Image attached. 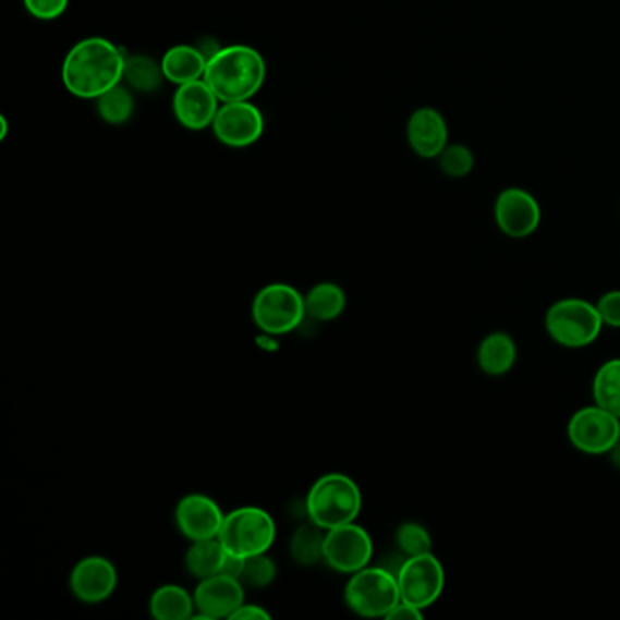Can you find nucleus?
<instances>
[{
	"label": "nucleus",
	"instance_id": "nucleus-12",
	"mask_svg": "<svg viewBox=\"0 0 620 620\" xmlns=\"http://www.w3.org/2000/svg\"><path fill=\"white\" fill-rule=\"evenodd\" d=\"M495 222L511 239H526L540 226V206L532 193L522 187H506L495 200Z\"/></svg>",
	"mask_w": 620,
	"mask_h": 620
},
{
	"label": "nucleus",
	"instance_id": "nucleus-31",
	"mask_svg": "<svg viewBox=\"0 0 620 620\" xmlns=\"http://www.w3.org/2000/svg\"><path fill=\"white\" fill-rule=\"evenodd\" d=\"M598 315L603 319V325L608 328L620 330V290H611L604 293L597 302Z\"/></svg>",
	"mask_w": 620,
	"mask_h": 620
},
{
	"label": "nucleus",
	"instance_id": "nucleus-7",
	"mask_svg": "<svg viewBox=\"0 0 620 620\" xmlns=\"http://www.w3.org/2000/svg\"><path fill=\"white\" fill-rule=\"evenodd\" d=\"M252 315L258 330L268 336H285L306 319V302L295 285L275 282L255 295Z\"/></svg>",
	"mask_w": 620,
	"mask_h": 620
},
{
	"label": "nucleus",
	"instance_id": "nucleus-10",
	"mask_svg": "<svg viewBox=\"0 0 620 620\" xmlns=\"http://www.w3.org/2000/svg\"><path fill=\"white\" fill-rule=\"evenodd\" d=\"M374 540L363 526L348 522L326 532L325 562L331 570L353 575L372 562Z\"/></svg>",
	"mask_w": 620,
	"mask_h": 620
},
{
	"label": "nucleus",
	"instance_id": "nucleus-28",
	"mask_svg": "<svg viewBox=\"0 0 620 620\" xmlns=\"http://www.w3.org/2000/svg\"><path fill=\"white\" fill-rule=\"evenodd\" d=\"M437 160L440 171L451 179H464L475 168V155L464 144H448Z\"/></svg>",
	"mask_w": 620,
	"mask_h": 620
},
{
	"label": "nucleus",
	"instance_id": "nucleus-26",
	"mask_svg": "<svg viewBox=\"0 0 620 620\" xmlns=\"http://www.w3.org/2000/svg\"><path fill=\"white\" fill-rule=\"evenodd\" d=\"M97 105V113L106 124L111 126H122L132 119L135 113V97H133L132 89L126 84L121 83L105 95H100L99 99L95 100Z\"/></svg>",
	"mask_w": 620,
	"mask_h": 620
},
{
	"label": "nucleus",
	"instance_id": "nucleus-9",
	"mask_svg": "<svg viewBox=\"0 0 620 620\" xmlns=\"http://www.w3.org/2000/svg\"><path fill=\"white\" fill-rule=\"evenodd\" d=\"M566 431L575 450L586 455H608L620 440V418L593 402L571 415Z\"/></svg>",
	"mask_w": 620,
	"mask_h": 620
},
{
	"label": "nucleus",
	"instance_id": "nucleus-24",
	"mask_svg": "<svg viewBox=\"0 0 620 620\" xmlns=\"http://www.w3.org/2000/svg\"><path fill=\"white\" fill-rule=\"evenodd\" d=\"M165 72L160 62L146 56H127L122 83L138 94H155L165 83Z\"/></svg>",
	"mask_w": 620,
	"mask_h": 620
},
{
	"label": "nucleus",
	"instance_id": "nucleus-17",
	"mask_svg": "<svg viewBox=\"0 0 620 620\" xmlns=\"http://www.w3.org/2000/svg\"><path fill=\"white\" fill-rule=\"evenodd\" d=\"M406 137L410 148L423 159H437L450 144L448 122L434 108H418L408 119Z\"/></svg>",
	"mask_w": 620,
	"mask_h": 620
},
{
	"label": "nucleus",
	"instance_id": "nucleus-27",
	"mask_svg": "<svg viewBox=\"0 0 620 620\" xmlns=\"http://www.w3.org/2000/svg\"><path fill=\"white\" fill-rule=\"evenodd\" d=\"M396 544L404 557H415V555L429 554L434 540L423 524L410 521L402 522L401 526L397 527Z\"/></svg>",
	"mask_w": 620,
	"mask_h": 620
},
{
	"label": "nucleus",
	"instance_id": "nucleus-29",
	"mask_svg": "<svg viewBox=\"0 0 620 620\" xmlns=\"http://www.w3.org/2000/svg\"><path fill=\"white\" fill-rule=\"evenodd\" d=\"M277 576V564L268 554L255 555L244 560L241 582L247 587H266Z\"/></svg>",
	"mask_w": 620,
	"mask_h": 620
},
{
	"label": "nucleus",
	"instance_id": "nucleus-30",
	"mask_svg": "<svg viewBox=\"0 0 620 620\" xmlns=\"http://www.w3.org/2000/svg\"><path fill=\"white\" fill-rule=\"evenodd\" d=\"M26 12L37 21H57L66 13L70 0H23Z\"/></svg>",
	"mask_w": 620,
	"mask_h": 620
},
{
	"label": "nucleus",
	"instance_id": "nucleus-34",
	"mask_svg": "<svg viewBox=\"0 0 620 620\" xmlns=\"http://www.w3.org/2000/svg\"><path fill=\"white\" fill-rule=\"evenodd\" d=\"M608 455L609 461H611V464H613V467H617V470L620 472V440L617 442V445L613 446V448H611V451H609Z\"/></svg>",
	"mask_w": 620,
	"mask_h": 620
},
{
	"label": "nucleus",
	"instance_id": "nucleus-4",
	"mask_svg": "<svg viewBox=\"0 0 620 620\" xmlns=\"http://www.w3.org/2000/svg\"><path fill=\"white\" fill-rule=\"evenodd\" d=\"M544 326L549 339L568 350L592 347L604 328L597 306L576 296L554 302L546 312Z\"/></svg>",
	"mask_w": 620,
	"mask_h": 620
},
{
	"label": "nucleus",
	"instance_id": "nucleus-18",
	"mask_svg": "<svg viewBox=\"0 0 620 620\" xmlns=\"http://www.w3.org/2000/svg\"><path fill=\"white\" fill-rule=\"evenodd\" d=\"M160 66L168 83L182 86L204 78L208 57L204 56L198 46L177 45L166 51L165 57L160 59Z\"/></svg>",
	"mask_w": 620,
	"mask_h": 620
},
{
	"label": "nucleus",
	"instance_id": "nucleus-6",
	"mask_svg": "<svg viewBox=\"0 0 620 620\" xmlns=\"http://www.w3.org/2000/svg\"><path fill=\"white\" fill-rule=\"evenodd\" d=\"M344 600L353 613L368 619H386L391 609L401 603L396 573L382 566H366L350 576L344 587Z\"/></svg>",
	"mask_w": 620,
	"mask_h": 620
},
{
	"label": "nucleus",
	"instance_id": "nucleus-23",
	"mask_svg": "<svg viewBox=\"0 0 620 620\" xmlns=\"http://www.w3.org/2000/svg\"><path fill=\"white\" fill-rule=\"evenodd\" d=\"M326 530L315 524L314 521L304 522L296 527L290 538L291 559L296 564L309 568V566L325 562Z\"/></svg>",
	"mask_w": 620,
	"mask_h": 620
},
{
	"label": "nucleus",
	"instance_id": "nucleus-1",
	"mask_svg": "<svg viewBox=\"0 0 620 620\" xmlns=\"http://www.w3.org/2000/svg\"><path fill=\"white\" fill-rule=\"evenodd\" d=\"M126 53L111 40H78L62 62V83L78 99L97 100L124 81Z\"/></svg>",
	"mask_w": 620,
	"mask_h": 620
},
{
	"label": "nucleus",
	"instance_id": "nucleus-14",
	"mask_svg": "<svg viewBox=\"0 0 620 620\" xmlns=\"http://www.w3.org/2000/svg\"><path fill=\"white\" fill-rule=\"evenodd\" d=\"M119 573L111 560L92 555L78 560L70 575V589L84 604H100L116 593Z\"/></svg>",
	"mask_w": 620,
	"mask_h": 620
},
{
	"label": "nucleus",
	"instance_id": "nucleus-16",
	"mask_svg": "<svg viewBox=\"0 0 620 620\" xmlns=\"http://www.w3.org/2000/svg\"><path fill=\"white\" fill-rule=\"evenodd\" d=\"M224 519V511L208 495H186L175 508L177 527L192 543L219 537Z\"/></svg>",
	"mask_w": 620,
	"mask_h": 620
},
{
	"label": "nucleus",
	"instance_id": "nucleus-5",
	"mask_svg": "<svg viewBox=\"0 0 620 620\" xmlns=\"http://www.w3.org/2000/svg\"><path fill=\"white\" fill-rule=\"evenodd\" d=\"M277 537V524L268 511L257 506H242L228 513L219 538L226 551L241 559L268 554Z\"/></svg>",
	"mask_w": 620,
	"mask_h": 620
},
{
	"label": "nucleus",
	"instance_id": "nucleus-13",
	"mask_svg": "<svg viewBox=\"0 0 620 620\" xmlns=\"http://www.w3.org/2000/svg\"><path fill=\"white\" fill-rule=\"evenodd\" d=\"M246 586L235 576L219 575L208 576L198 582L195 587V606L197 613L192 619H230L236 609L244 604Z\"/></svg>",
	"mask_w": 620,
	"mask_h": 620
},
{
	"label": "nucleus",
	"instance_id": "nucleus-3",
	"mask_svg": "<svg viewBox=\"0 0 620 620\" xmlns=\"http://www.w3.org/2000/svg\"><path fill=\"white\" fill-rule=\"evenodd\" d=\"M363 508L357 483L344 473H328L315 481L306 497V515L320 527L333 530L355 522Z\"/></svg>",
	"mask_w": 620,
	"mask_h": 620
},
{
	"label": "nucleus",
	"instance_id": "nucleus-33",
	"mask_svg": "<svg viewBox=\"0 0 620 620\" xmlns=\"http://www.w3.org/2000/svg\"><path fill=\"white\" fill-rule=\"evenodd\" d=\"M424 609L413 606V604L399 603L396 608L391 609L386 619L390 620H423Z\"/></svg>",
	"mask_w": 620,
	"mask_h": 620
},
{
	"label": "nucleus",
	"instance_id": "nucleus-11",
	"mask_svg": "<svg viewBox=\"0 0 620 620\" xmlns=\"http://www.w3.org/2000/svg\"><path fill=\"white\" fill-rule=\"evenodd\" d=\"M264 122L263 111L252 105V100H239V102H222L217 117H215L211 130L220 144L228 148H250L263 137Z\"/></svg>",
	"mask_w": 620,
	"mask_h": 620
},
{
	"label": "nucleus",
	"instance_id": "nucleus-20",
	"mask_svg": "<svg viewBox=\"0 0 620 620\" xmlns=\"http://www.w3.org/2000/svg\"><path fill=\"white\" fill-rule=\"evenodd\" d=\"M197 611L195 597L186 587L165 584L149 598V613L157 620H187Z\"/></svg>",
	"mask_w": 620,
	"mask_h": 620
},
{
	"label": "nucleus",
	"instance_id": "nucleus-32",
	"mask_svg": "<svg viewBox=\"0 0 620 620\" xmlns=\"http://www.w3.org/2000/svg\"><path fill=\"white\" fill-rule=\"evenodd\" d=\"M271 615L257 604H242L235 613L231 615L230 620H269Z\"/></svg>",
	"mask_w": 620,
	"mask_h": 620
},
{
	"label": "nucleus",
	"instance_id": "nucleus-25",
	"mask_svg": "<svg viewBox=\"0 0 620 620\" xmlns=\"http://www.w3.org/2000/svg\"><path fill=\"white\" fill-rule=\"evenodd\" d=\"M593 402L620 418V358H609L593 377Z\"/></svg>",
	"mask_w": 620,
	"mask_h": 620
},
{
	"label": "nucleus",
	"instance_id": "nucleus-35",
	"mask_svg": "<svg viewBox=\"0 0 620 620\" xmlns=\"http://www.w3.org/2000/svg\"><path fill=\"white\" fill-rule=\"evenodd\" d=\"M8 135V121L7 117H0V141Z\"/></svg>",
	"mask_w": 620,
	"mask_h": 620
},
{
	"label": "nucleus",
	"instance_id": "nucleus-22",
	"mask_svg": "<svg viewBox=\"0 0 620 620\" xmlns=\"http://www.w3.org/2000/svg\"><path fill=\"white\" fill-rule=\"evenodd\" d=\"M226 557H228V551L219 537L204 538V540H195L190 546L184 557V564L195 579L203 581L208 576L219 575Z\"/></svg>",
	"mask_w": 620,
	"mask_h": 620
},
{
	"label": "nucleus",
	"instance_id": "nucleus-21",
	"mask_svg": "<svg viewBox=\"0 0 620 620\" xmlns=\"http://www.w3.org/2000/svg\"><path fill=\"white\" fill-rule=\"evenodd\" d=\"M306 315L317 323H330L347 309V293L336 282H319L304 296Z\"/></svg>",
	"mask_w": 620,
	"mask_h": 620
},
{
	"label": "nucleus",
	"instance_id": "nucleus-19",
	"mask_svg": "<svg viewBox=\"0 0 620 620\" xmlns=\"http://www.w3.org/2000/svg\"><path fill=\"white\" fill-rule=\"evenodd\" d=\"M516 342L506 331H494L478 344L477 364L488 377L510 374L516 364Z\"/></svg>",
	"mask_w": 620,
	"mask_h": 620
},
{
	"label": "nucleus",
	"instance_id": "nucleus-15",
	"mask_svg": "<svg viewBox=\"0 0 620 620\" xmlns=\"http://www.w3.org/2000/svg\"><path fill=\"white\" fill-rule=\"evenodd\" d=\"M219 97L208 83L200 78L195 83L177 86L173 95V116L177 122L192 132H203L214 124L217 111H219Z\"/></svg>",
	"mask_w": 620,
	"mask_h": 620
},
{
	"label": "nucleus",
	"instance_id": "nucleus-2",
	"mask_svg": "<svg viewBox=\"0 0 620 620\" xmlns=\"http://www.w3.org/2000/svg\"><path fill=\"white\" fill-rule=\"evenodd\" d=\"M266 61L246 45L224 46L209 57L204 81L220 102L252 100L266 83Z\"/></svg>",
	"mask_w": 620,
	"mask_h": 620
},
{
	"label": "nucleus",
	"instance_id": "nucleus-8",
	"mask_svg": "<svg viewBox=\"0 0 620 620\" xmlns=\"http://www.w3.org/2000/svg\"><path fill=\"white\" fill-rule=\"evenodd\" d=\"M397 582L401 589L402 603L428 609L445 592V566L431 551L406 557L397 570Z\"/></svg>",
	"mask_w": 620,
	"mask_h": 620
}]
</instances>
